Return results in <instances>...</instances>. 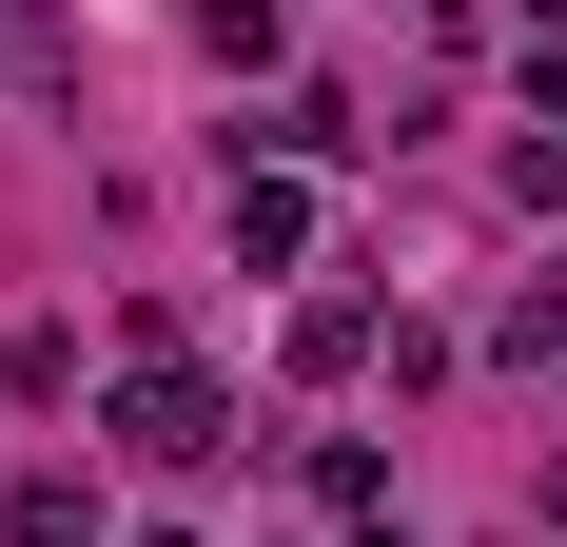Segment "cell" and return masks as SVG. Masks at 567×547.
Segmentation results:
<instances>
[{"mask_svg": "<svg viewBox=\"0 0 567 547\" xmlns=\"http://www.w3.org/2000/svg\"><path fill=\"white\" fill-rule=\"evenodd\" d=\"M235 450V391L176 372V352H137V391H117V469H216Z\"/></svg>", "mask_w": 567, "mask_h": 547, "instance_id": "obj_1", "label": "cell"}, {"mask_svg": "<svg viewBox=\"0 0 567 547\" xmlns=\"http://www.w3.org/2000/svg\"><path fill=\"white\" fill-rule=\"evenodd\" d=\"M20 547H99V489H79V469H40V489H20Z\"/></svg>", "mask_w": 567, "mask_h": 547, "instance_id": "obj_6", "label": "cell"}, {"mask_svg": "<svg viewBox=\"0 0 567 547\" xmlns=\"http://www.w3.org/2000/svg\"><path fill=\"white\" fill-rule=\"evenodd\" d=\"M275 352H293V391H352V372H372V293H313Z\"/></svg>", "mask_w": 567, "mask_h": 547, "instance_id": "obj_3", "label": "cell"}, {"mask_svg": "<svg viewBox=\"0 0 567 547\" xmlns=\"http://www.w3.org/2000/svg\"><path fill=\"white\" fill-rule=\"evenodd\" d=\"M528 137H567V59H528Z\"/></svg>", "mask_w": 567, "mask_h": 547, "instance_id": "obj_7", "label": "cell"}, {"mask_svg": "<svg viewBox=\"0 0 567 547\" xmlns=\"http://www.w3.org/2000/svg\"><path fill=\"white\" fill-rule=\"evenodd\" d=\"M509 372H528V391H548V411H567V274H548V293H528V313H509Z\"/></svg>", "mask_w": 567, "mask_h": 547, "instance_id": "obj_5", "label": "cell"}, {"mask_svg": "<svg viewBox=\"0 0 567 547\" xmlns=\"http://www.w3.org/2000/svg\"><path fill=\"white\" fill-rule=\"evenodd\" d=\"M548 547H567V469H548Z\"/></svg>", "mask_w": 567, "mask_h": 547, "instance_id": "obj_8", "label": "cell"}, {"mask_svg": "<svg viewBox=\"0 0 567 547\" xmlns=\"http://www.w3.org/2000/svg\"><path fill=\"white\" fill-rule=\"evenodd\" d=\"M352 547H411V528H352Z\"/></svg>", "mask_w": 567, "mask_h": 547, "instance_id": "obj_10", "label": "cell"}, {"mask_svg": "<svg viewBox=\"0 0 567 547\" xmlns=\"http://www.w3.org/2000/svg\"><path fill=\"white\" fill-rule=\"evenodd\" d=\"M528 20H548V40H567V0H528Z\"/></svg>", "mask_w": 567, "mask_h": 547, "instance_id": "obj_9", "label": "cell"}, {"mask_svg": "<svg viewBox=\"0 0 567 547\" xmlns=\"http://www.w3.org/2000/svg\"><path fill=\"white\" fill-rule=\"evenodd\" d=\"M235 255H255V274H293V255H313V176H235Z\"/></svg>", "mask_w": 567, "mask_h": 547, "instance_id": "obj_2", "label": "cell"}, {"mask_svg": "<svg viewBox=\"0 0 567 547\" xmlns=\"http://www.w3.org/2000/svg\"><path fill=\"white\" fill-rule=\"evenodd\" d=\"M313 508H333V528H372V508H392V469H372L352 431H313Z\"/></svg>", "mask_w": 567, "mask_h": 547, "instance_id": "obj_4", "label": "cell"}]
</instances>
